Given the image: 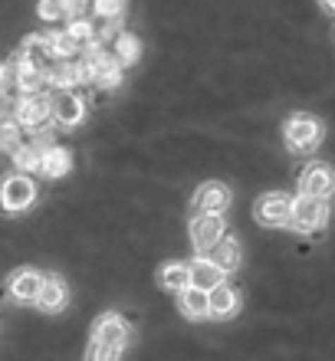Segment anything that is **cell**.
Wrapping results in <instances>:
<instances>
[{"instance_id":"1","label":"cell","mask_w":335,"mask_h":361,"mask_svg":"<svg viewBox=\"0 0 335 361\" xmlns=\"http://www.w3.org/2000/svg\"><path fill=\"white\" fill-rule=\"evenodd\" d=\"M283 138L293 154H312L322 142V122L309 112H296L283 128Z\"/></svg>"},{"instance_id":"2","label":"cell","mask_w":335,"mask_h":361,"mask_svg":"<svg viewBox=\"0 0 335 361\" xmlns=\"http://www.w3.org/2000/svg\"><path fill=\"white\" fill-rule=\"evenodd\" d=\"M79 56H83V63L89 66V82H92V86H99V89L122 86V63H118L112 53H106L99 43H89Z\"/></svg>"},{"instance_id":"3","label":"cell","mask_w":335,"mask_h":361,"mask_svg":"<svg viewBox=\"0 0 335 361\" xmlns=\"http://www.w3.org/2000/svg\"><path fill=\"white\" fill-rule=\"evenodd\" d=\"M329 224V204L319 197H306L299 194L293 197V210H289V227L296 233H316Z\"/></svg>"},{"instance_id":"4","label":"cell","mask_w":335,"mask_h":361,"mask_svg":"<svg viewBox=\"0 0 335 361\" xmlns=\"http://www.w3.org/2000/svg\"><path fill=\"white\" fill-rule=\"evenodd\" d=\"M224 233H227L224 214H194L188 224V237H191V247L197 250V257H207L221 243Z\"/></svg>"},{"instance_id":"5","label":"cell","mask_w":335,"mask_h":361,"mask_svg":"<svg viewBox=\"0 0 335 361\" xmlns=\"http://www.w3.org/2000/svg\"><path fill=\"white\" fill-rule=\"evenodd\" d=\"M37 200V180L30 174H7L0 180V207L7 214H23Z\"/></svg>"},{"instance_id":"6","label":"cell","mask_w":335,"mask_h":361,"mask_svg":"<svg viewBox=\"0 0 335 361\" xmlns=\"http://www.w3.org/2000/svg\"><path fill=\"white\" fill-rule=\"evenodd\" d=\"M49 118L63 128H76L86 118V99L76 89H56L49 95Z\"/></svg>"},{"instance_id":"7","label":"cell","mask_w":335,"mask_h":361,"mask_svg":"<svg viewBox=\"0 0 335 361\" xmlns=\"http://www.w3.org/2000/svg\"><path fill=\"white\" fill-rule=\"evenodd\" d=\"M289 210H293V197H286V194H263V197L253 204V217H257V224H263V227H289Z\"/></svg>"},{"instance_id":"8","label":"cell","mask_w":335,"mask_h":361,"mask_svg":"<svg viewBox=\"0 0 335 361\" xmlns=\"http://www.w3.org/2000/svg\"><path fill=\"white\" fill-rule=\"evenodd\" d=\"M335 190V171L329 164L322 161H312L306 164V171L299 174V194L306 197H319V200H329Z\"/></svg>"},{"instance_id":"9","label":"cell","mask_w":335,"mask_h":361,"mask_svg":"<svg viewBox=\"0 0 335 361\" xmlns=\"http://www.w3.org/2000/svg\"><path fill=\"white\" fill-rule=\"evenodd\" d=\"M13 122L20 125V128H39V125L53 122L49 118V95L47 92H37V95H20L17 102V112H13Z\"/></svg>"},{"instance_id":"10","label":"cell","mask_w":335,"mask_h":361,"mask_svg":"<svg viewBox=\"0 0 335 361\" xmlns=\"http://www.w3.org/2000/svg\"><path fill=\"white\" fill-rule=\"evenodd\" d=\"M194 214H224L230 207V188L224 180H204L191 197Z\"/></svg>"},{"instance_id":"11","label":"cell","mask_w":335,"mask_h":361,"mask_svg":"<svg viewBox=\"0 0 335 361\" xmlns=\"http://www.w3.org/2000/svg\"><path fill=\"white\" fill-rule=\"evenodd\" d=\"M92 342H102L109 348H118L122 352L128 345V322H125L118 312H102L92 325Z\"/></svg>"},{"instance_id":"12","label":"cell","mask_w":335,"mask_h":361,"mask_svg":"<svg viewBox=\"0 0 335 361\" xmlns=\"http://www.w3.org/2000/svg\"><path fill=\"white\" fill-rule=\"evenodd\" d=\"M37 305L43 309L47 315L53 312H63L69 305V286L63 276H43V286H39V295H37Z\"/></svg>"},{"instance_id":"13","label":"cell","mask_w":335,"mask_h":361,"mask_svg":"<svg viewBox=\"0 0 335 361\" xmlns=\"http://www.w3.org/2000/svg\"><path fill=\"white\" fill-rule=\"evenodd\" d=\"M39 286H43V276H39L37 269H17V273L7 279L10 295H13L17 302H23V305H30V302L37 305Z\"/></svg>"},{"instance_id":"14","label":"cell","mask_w":335,"mask_h":361,"mask_svg":"<svg viewBox=\"0 0 335 361\" xmlns=\"http://www.w3.org/2000/svg\"><path fill=\"white\" fill-rule=\"evenodd\" d=\"M69 171H73V152L69 148H63V145L43 148V158H39V174L43 178L56 180V178H66Z\"/></svg>"},{"instance_id":"15","label":"cell","mask_w":335,"mask_h":361,"mask_svg":"<svg viewBox=\"0 0 335 361\" xmlns=\"http://www.w3.org/2000/svg\"><path fill=\"white\" fill-rule=\"evenodd\" d=\"M188 279H191L194 289L211 293V289H217L224 283V273L207 257H194V259H188Z\"/></svg>"},{"instance_id":"16","label":"cell","mask_w":335,"mask_h":361,"mask_svg":"<svg viewBox=\"0 0 335 361\" xmlns=\"http://www.w3.org/2000/svg\"><path fill=\"white\" fill-rule=\"evenodd\" d=\"M207 309H211V319H230V315H237V309H240V293L233 286L221 283L217 289L207 293Z\"/></svg>"},{"instance_id":"17","label":"cell","mask_w":335,"mask_h":361,"mask_svg":"<svg viewBox=\"0 0 335 361\" xmlns=\"http://www.w3.org/2000/svg\"><path fill=\"white\" fill-rule=\"evenodd\" d=\"M207 259H211L214 267L221 269L224 276L227 273H233V269H240V259H243V253H240V243H237V237H230V233H224L221 237V243L207 253Z\"/></svg>"},{"instance_id":"18","label":"cell","mask_w":335,"mask_h":361,"mask_svg":"<svg viewBox=\"0 0 335 361\" xmlns=\"http://www.w3.org/2000/svg\"><path fill=\"white\" fill-rule=\"evenodd\" d=\"M158 286L168 289V293H184V289L191 286V279H188V263H184V259L164 263V267L158 269Z\"/></svg>"},{"instance_id":"19","label":"cell","mask_w":335,"mask_h":361,"mask_svg":"<svg viewBox=\"0 0 335 361\" xmlns=\"http://www.w3.org/2000/svg\"><path fill=\"white\" fill-rule=\"evenodd\" d=\"M178 302H181V312L188 315V319H194V322L211 319V309H207V293L194 289V286H188L184 293H178Z\"/></svg>"},{"instance_id":"20","label":"cell","mask_w":335,"mask_h":361,"mask_svg":"<svg viewBox=\"0 0 335 361\" xmlns=\"http://www.w3.org/2000/svg\"><path fill=\"white\" fill-rule=\"evenodd\" d=\"M138 56H142V43H138V37L128 33V30H122V33L115 37V59H118L122 66H132V63H138Z\"/></svg>"},{"instance_id":"21","label":"cell","mask_w":335,"mask_h":361,"mask_svg":"<svg viewBox=\"0 0 335 361\" xmlns=\"http://www.w3.org/2000/svg\"><path fill=\"white\" fill-rule=\"evenodd\" d=\"M10 158H13V164H17L20 174H37L39 171V158H43V148H37L33 142H23Z\"/></svg>"},{"instance_id":"22","label":"cell","mask_w":335,"mask_h":361,"mask_svg":"<svg viewBox=\"0 0 335 361\" xmlns=\"http://www.w3.org/2000/svg\"><path fill=\"white\" fill-rule=\"evenodd\" d=\"M49 49H53V56H56V59H73V56H79V53H83V49L76 47V39L69 37L66 30H56V33L49 30Z\"/></svg>"},{"instance_id":"23","label":"cell","mask_w":335,"mask_h":361,"mask_svg":"<svg viewBox=\"0 0 335 361\" xmlns=\"http://www.w3.org/2000/svg\"><path fill=\"white\" fill-rule=\"evenodd\" d=\"M20 145H23V128H20L17 122H4V125H0V148L13 154Z\"/></svg>"},{"instance_id":"24","label":"cell","mask_w":335,"mask_h":361,"mask_svg":"<svg viewBox=\"0 0 335 361\" xmlns=\"http://www.w3.org/2000/svg\"><path fill=\"white\" fill-rule=\"evenodd\" d=\"M66 33H69L73 39H76V47H79V49H86L89 43H92V20H89V17H83V20H69Z\"/></svg>"},{"instance_id":"25","label":"cell","mask_w":335,"mask_h":361,"mask_svg":"<svg viewBox=\"0 0 335 361\" xmlns=\"http://www.w3.org/2000/svg\"><path fill=\"white\" fill-rule=\"evenodd\" d=\"M128 0H92V10H96L99 20H122Z\"/></svg>"},{"instance_id":"26","label":"cell","mask_w":335,"mask_h":361,"mask_svg":"<svg viewBox=\"0 0 335 361\" xmlns=\"http://www.w3.org/2000/svg\"><path fill=\"white\" fill-rule=\"evenodd\" d=\"M17 102H20V92H10L7 82H0V125H4V122H13Z\"/></svg>"},{"instance_id":"27","label":"cell","mask_w":335,"mask_h":361,"mask_svg":"<svg viewBox=\"0 0 335 361\" xmlns=\"http://www.w3.org/2000/svg\"><path fill=\"white\" fill-rule=\"evenodd\" d=\"M118 358H122V352L109 348L102 342H89V348H86V361H118Z\"/></svg>"},{"instance_id":"28","label":"cell","mask_w":335,"mask_h":361,"mask_svg":"<svg viewBox=\"0 0 335 361\" xmlns=\"http://www.w3.org/2000/svg\"><path fill=\"white\" fill-rule=\"evenodd\" d=\"M37 13L47 23H56V20H66V10H63V0H39Z\"/></svg>"},{"instance_id":"29","label":"cell","mask_w":335,"mask_h":361,"mask_svg":"<svg viewBox=\"0 0 335 361\" xmlns=\"http://www.w3.org/2000/svg\"><path fill=\"white\" fill-rule=\"evenodd\" d=\"M63 10H66V20H83L89 10V0H63Z\"/></svg>"},{"instance_id":"30","label":"cell","mask_w":335,"mask_h":361,"mask_svg":"<svg viewBox=\"0 0 335 361\" xmlns=\"http://www.w3.org/2000/svg\"><path fill=\"white\" fill-rule=\"evenodd\" d=\"M7 76H10V66L0 59V82H7Z\"/></svg>"},{"instance_id":"31","label":"cell","mask_w":335,"mask_h":361,"mask_svg":"<svg viewBox=\"0 0 335 361\" xmlns=\"http://www.w3.org/2000/svg\"><path fill=\"white\" fill-rule=\"evenodd\" d=\"M319 4H322V7H326L329 13H335V0H319Z\"/></svg>"}]
</instances>
